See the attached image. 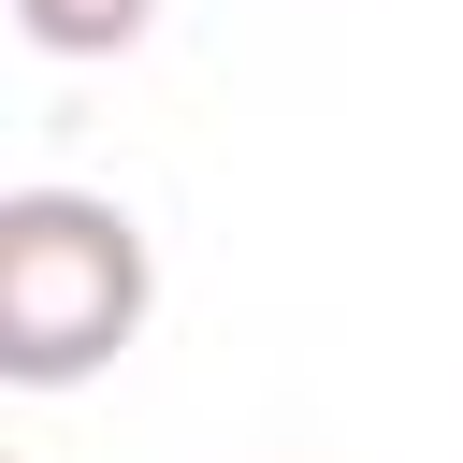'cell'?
Segmentation results:
<instances>
[{
	"mask_svg": "<svg viewBox=\"0 0 463 463\" xmlns=\"http://www.w3.org/2000/svg\"><path fill=\"white\" fill-rule=\"evenodd\" d=\"M14 29H29L43 58H130V43L159 29V0H14Z\"/></svg>",
	"mask_w": 463,
	"mask_h": 463,
	"instance_id": "cell-2",
	"label": "cell"
},
{
	"mask_svg": "<svg viewBox=\"0 0 463 463\" xmlns=\"http://www.w3.org/2000/svg\"><path fill=\"white\" fill-rule=\"evenodd\" d=\"M159 275H145V217L101 188H14L0 203V376L14 391H72L145 333Z\"/></svg>",
	"mask_w": 463,
	"mask_h": 463,
	"instance_id": "cell-1",
	"label": "cell"
}]
</instances>
